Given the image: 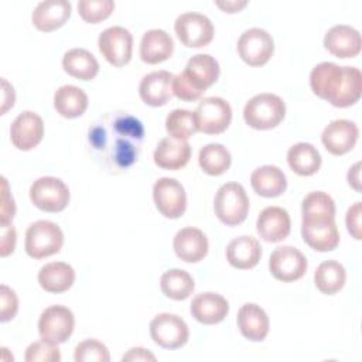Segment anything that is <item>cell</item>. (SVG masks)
I'll use <instances>...</instances> for the list:
<instances>
[{
    "instance_id": "1",
    "label": "cell",
    "mask_w": 362,
    "mask_h": 362,
    "mask_svg": "<svg viewBox=\"0 0 362 362\" xmlns=\"http://www.w3.org/2000/svg\"><path fill=\"white\" fill-rule=\"evenodd\" d=\"M310 86L314 95L335 107L355 105L362 92V74L355 66H339L334 62H321L310 74Z\"/></svg>"
},
{
    "instance_id": "2",
    "label": "cell",
    "mask_w": 362,
    "mask_h": 362,
    "mask_svg": "<svg viewBox=\"0 0 362 362\" xmlns=\"http://www.w3.org/2000/svg\"><path fill=\"white\" fill-rule=\"evenodd\" d=\"M286 116V103L274 93H259L250 98L243 109L245 122L257 130H269L280 124Z\"/></svg>"
},
{
    "instance_id": "3",
    "label": "cell",
    "mask_w": 362,
    "mask_h": 362,
    "mask_svg": "<svg viewBox=\"0 0 362 362\" xmlns=\"http://www.w3.org/2000/svg\"><path fill=\"white\" fill-rule=\"evenodd\" d=\"M214 209L218 219L228 225L235 226L242 223L249 211V198L247 194L239 182H226L223 184L215 195Z\"/></svg>"
},
{
    "instance_id": "4",
    "label": "cell",
    "mask_w": 362,
    "mask_h": 362,
    "mask_svg": "<svg viewBox=\"0 0 362 362\" xmlns=\"http://www.w3.org/2000/svg\"><path fill=\"white\" fill-rule=\"evenodd\" d=\"M64 233L61 228L51 221L33 222L25 232V252L30 257L44 259L61 250Z\"/></svg>"
},
{
    "instance_id": "5",
    "label": "cell",
    "mask_w": 362,
    "mask_h": 362,
    "mask_svg": "<svg viewBox=\"0 0 362 362\" xmlns=\"http://www.w3.org/2000/svg\"><path fill=\"white\" fill-rule=\"evenodd\" d=\"M301 236L317 252L334 250L339 243V232L334 215H303Z\"/></svg>"
},
{
    "instance_id": "6",
    "label": "cell",
    "mask_w": 362,
    "mask_h": 362,
    "mask_svg": "<svg viewBox=\"0 0 362 362\" xmlns=\"http://www.w3.org/2000/svg\"><path fill=\"white\" fill-rule=\"evenodd\" d=\"M194 116L198 132L205 134H219L230 124L232 107L225 99L209 96L198 103Z\"/></svg>"
},
{
    "instance_id": "7",
    "label": "cell",
    "mask_w": 362,
    "mask_h": 362,
    "mask_svg": "<svg viewBox=\"0 0 362 362\" xmlns=\"http://www.w3.org/2000/svg\"><path fill=\"white\" fill-rule=\"evenodd\" d=\"M68 185L57 177H41L30 187V199L41 211L61 212L69 202Z\"/></svg>"
},
{
    "instance_id": "8",
    "label": "cell",
    "mask_w": 362,
    "mask_h": 362,
    "mask_svg": "<svg viewBox=\"0 0 362 362\" xmlns=\"http://www.w3.org/2000/svg\"><path fill=\"white\" fill-rule=\"evenodd\" d=\"M75 318L72 311L64 305L47 307L38 320V332L42 341L58 345L64 344L72 334Z\"/></svg>"
},
{
    "instance_id": "9",
    "label": "cell",
    "mask_w": 362,
    "mask_h": 362,
    "mask_svg": "<svg viewBox=\"0 0 362 362\" xmlns=\"http://www.w3.org/2000/svg\"><path fill=\"white\" fill-rule=\"evenodd\" d=\"M151 339L165 349H177L187 344L189 331L187 322L170 313L157 314L150 322Z\"/></svg>"
},
{
    "instance_id": "10",
    "label": "cell",
    "mask_w": 362,
    "mask_h": 362,
    "mask_svg": "<svg viewBox=\"0 0 362 362\" xmlns=\"http://www.w3.org/2000/svg\"><path fill=\"white\" fill-rule=\"evenodd\" d=\"M178 40L188 48H199L208 45L214 38L212 21L199 13H182L174 24Z\"/></svg>"
},
{
    "instance_id": "11",
    "label": "cell",
    "mask_w": 362,
    "mask_h": 362,
    "mask_svg": "<svg viewBox=\"0 0 362 362\" xmlns=\"http://www.w3.org/2000/svg\"><path fill=\"white\" fill-rule=\"evenodd\" d=\"M274 41L263 28H249L238 40V54L250 66H262L272 58Z\"/></svg>"
},
{
    "instance_id": "12",
    "label": "cell",
    "mask_w": 362,
    "mask_h": 362,
    "mask_svg": "<svg viewBox=\"0 0 362 362\" xmlns=\"http://www.w3.org/2000/svg\"><path fill=\"white\" fill-rule=\"evenodd\" d=\"M156 208L170 219L180 218L187 208V194L180 181L170 177L158 178L153 185Z\"/></svg>"
},
{
    "instance_id": "13",
    "label": "cell",
    "mask_w": 362,
    "mask_h": 362,
    "mask_svg": "<svg viewBox=\"0 0 362 362\" xmlns=\"http://www.w3.org/2000/svg\"><path fill=\"white\" fill-rule=\"evenodd\" d=\"M98 47L109 64L123 66L132 59L133 35L127 28L113 25L99 34Z\"/></svg>"
},
{
    "instance_id": "14",
    "label": "cell",
    "mask_w": 362,
    "mask_h": 362,
    "mask_svg": "<svg viewBox=\"0 0 362 362\" xmlns=\"http://www.w3.org/2000/svg\"><path fill=\"white\" fill-rule=\"evenodd\" d=\"M305 256L294 246H280L273 250L269 259L272 276L283 283H291L301 279L307 272Z\"/></svg>"
},
{
    "instance_id": "15",
    "label": "cell",
    "mask_w": 362,
    "mask_h": 362,
    "mask_svg": "<svg viewBox=\"0 0 362 362\" xmlns=\"http://www.w3.org/2000/svg\"><path fill=\"white\" fill-rule=\"evenodd\" d=\"M44 136L42 119L31 112L25 110L20 113L11 123L10 139L16 148L27 151L40 144Z\"/></svg>"
},
{
    "instance_id": "16",
    "label": "cell",
    "mask_w": 362,
    "mask_h": 362,
    "mask_svg": "<svg viewBox=\"0 0 362 362\" xmlns=\"http://www.w3.org/2000/svg\"><path fill=\"white\" fill-rule=\"evenodd\" d=\"M358 126L348 119H335L329 122L321 134L324 147L334 156H342L351 151L358 140Z\"/></svg>"
},
{
    "instance_id": "17",
    "label": "cell",
    "mask_w": 362,
    "mask_h": 362,
    "mask_svg": "<svg viewBox=\"0 0 362 362\" xmlns=\"http://www.w3.org/2000/svg\"><path fill=\"white\" fill-rule=\"evenodd\" d=\"M181 75L199 92H205L206 88L212 86L219 76V64L209 54H197L191 57Z\"/></svg>"
},
{
    "instance_id": "18",
    "label": "cell",
    "mask_w": 362,
    "mask_h": 362,
    "mask_svg": "<svg viewBox=\"0 0 362 362\" xmlns=\"http://www.w3.org/2000/svg\"><path fill=\"white\" fill-rule=\"evenodd\" d=\"M361 34L351 25L338 24L331 27L324 37V47L338 58H354L361 52Z\"/></svg>"
},
{
    "instance_id": "19",
    "label": "cell",
    "mask_w": 362,
    "mask_h": 362,
    "mask_svg": "<svg viewBox=\"0 0 362 362\" xmlns=\"http://www.w3.org/2000/svg\"><path fill=\"white\" fill-rule=\"evenodd\" d=\"M290 215L280 206H266L260 211L256 221V229L260 238L272 243L286 239L290 233Z\"/></svg>"
},
{
    "instance_id": "20",
    "label": "cell",
    "mask_w": 362,
    "mask_h": 362,
    "mask_svg": "<svg viewBox=\"0 0 362 362\" xmlns=\"http://www.w3.org/2000/svg\"><path fill=\"white\" fill-rule=\"evenodd\" d=\"M174 75L168 71H154L143 76L139 85L141 100L148 106H163L173 96Z\"/></svg>"
},
{
    "instance_id": "21",
    "label": "cell",
    "mask_w": 362,
    "mask_h": 362,
    "mask_svg": "<svg viewBox=\"0 0 362 362\" xmlns=\"http://www.w3.org/2000/svg\"><path fill=\"white\" fill-rule=\"evenodd\" d=\"M173 246L175 255L187 263H197L208 253V239L205 233L192 226L180 229L174 236Z\"/></svg>"
},
{
    "instance_id": "22",
    "label": "cell",
    "mask_w": 362,
    "mask_h": 362,
    "mask_svg": "<svg viewBox=\"0 0 362 362\" xmlns=\"http://www.w3.org/2000/svg\"><path fill=\"white\" fill-rule=\"evenodd\" d=\"M71 3L66 0H45L37 4L31 20L37 30L49 33L62 27L71 16Z\"/></svg>"
},
{
    "instance_id": "23",
    "label": "cell",
    "mask_w": 362,
    "mask_h": 362,
    "mask_svg": "<svg viewBox=\"0 0 362 362\" xmlns=\"http://www.w3.org/2000/svg\"><path fill=\"white\" fill-rule=\"evenodd\" d=\"M189 310L197 321L211 325L225 320L229 313V303L221 294L199 293L192 298Z\"/></svg>"
},
{
    "instance_id": "24",
    "label": "cell",
    "mask_w": 362,
    "mask_h": 362,
    "mask_svg": "<svg viewBox=\"0 0 362 362\" xmlns=\"http://www.w3.org/2000/svg\"><path fill=\"white\" fill-rule=\"evenodd\" d=\"M154 163L164 170H180L191 157V146L187 140L164 137L158 141L154 150Z\"/></svg>"
},
{
    "instance_id": "25",
    "label": "cell",
    "mask_w": 362,
    "mask_h": 362,
    "mask_svg": "<svg viewBox=\"0 0 362 362\" xmlns=\"http://www.w3.org/2000/svg\"><path fill=\"white\" fill-rule=\"evenodd\" d=\"M269 317L260 305L246 303L239 308L238 327L246 339L253 342L263 341L269 334Z\"/></svg>"
},
{
    "instance_id": "26",
    "label": "cell",
    "mask_w": 362,
    "mask_h": 362,
    "mask_svg": "<svg viewBox=\"0 0 362 362\" xmlns=\"http://www.w3.org/2000/svg\"><path fill=\"white\" fill-rule=\"evenodd\" d=\"M262 257V247L253 236H239L232 239L226 246V260L239 270L255 267Z\"/></svg>"
},
{
    "instance_id": "27",
    "label": "cell",
    "mask_w": 362,
    "mask_h": 362,
    "mask_svg": "<svg viewBox=\"0 0 362 362\" xmlns=\"http://www.w3.org/2000/svg\"><path fill=\"white\" fill-rule=\"evenodd\" d=\"M173 38L161 28L146 31L140 41V58L147 64L163 62L173 55Z\"/></svg>"
},
{
    "instance_id": "28",
    "label": "cell",
    "mask_w": 362,
    "mask_h": 362,
    "mask_svg": "<svg viewBox=\"0 0 362 362\" xmlns=\"http://www.w3.org/2000/svg\"><path fill=\"white\" fill-rule=\"evenodd\" d=\"M250 184L256 194L266 198L279 197L287 188L286 175L276 165L257 167L250 175Z\"/></svg>"
},
{
    "instance_id": "29",
    "label": "cell",
    "mask_w": 362,
    "mask_h": 362,
    "mask_svg": "<svg viewBox=\"0 0 362 362\" xmlns=\"http://www.w3.org/2000/svg\"><path fill=\"white\" fill-rule=\"evenodd\" d=\"M75 281V270L65 262H51L38 272V283L48 293H64Z\"/></svg>"
},
{
    "instance_id": "30",
    "label": "cell",
    "mask_w": 362,
    "mask_h": 362,
    "mask_svg": "<svg viewBox=\"0 0 362 362\" xmlns=\"http://www.w3.org/2000/svg\"><path fill=\"white\" fill-rule=\"evenodd\" d=\"M54 107L62 117H78L88 109V95L75 85H64L54 95Z\"/></svg>"
},
{
    "instance_id": "31",
    "label": "cell",
    "mask_w": 362,
    "mask_h": 362,
    "mask_svg": "<svg viewBox=\"0 0 362 362\" xmlns=\"http://www.w3.org/2000/svg\"><path fill=\"white\" fill-rule=\"evenodd\" d=\"M62 66L66 74L81 81H90L99 72L96 58L83 48H72L64 54Z\"/></svg>"
},
{
    "instance_id": "32",
    "label": "cell",
    "mask_w": 362,
    "mask_h": 362,
    "mask_svg": "<svg viewBox=\"0 0 362 362\" xmlns=\"http://www.w3.org/2000/svg\"><path fill=\"white\" fill-rule=\"evenodd\" d=\"M287 163L290 168L303 177L315 174L321 167V154L310 143L300 141L287 151Z\"/></svg>"
},
{
    "instance_id": "33",
    "label": "cell",
    "mask_w": 362,
    "mask_h": 362,
    "mask_svg": "<svg viewBox=\"0 0 362 362\" xmlns=\"http://www.w3.org/2000/svg\"><path fill=\"white\" fill-rule=\"evenodd\" d=\"M345 279H346L345 267L337 260H325L320 263V266L314 273L315 287L321 293L328 296L338 293L344 287Z\"/></svg>"
},
{
    "instance_id": "34",
    "label": "cell",
    "mask_w": 362,
    "mask_h": 362,
    "mask_svg": "<svg viewBox=\"0 0 362 362\" xmlns=\"http://www.w3.org/2000/svg\"><path fill=\"white\" fill-rule=\"evenodd\" d=\"M198 163L208 175H221L230 167L232 156L225 146L219 143H209L199 150Z\"/></svg>"
},
{
    "instance_id": "35",
    "label": "cell",
    "mask_w": 362,
    "mask_h": 362,
    "mask_svg": "<svg viewBox=\"0 0 362 362\" xmlns=\"http://www.w3.org/2000/svg\"><path fill=\"white\" fill-rule=\"evenodd\" d=\"M160 287L164 296L173 300H185L194 291L195 283L192 276L182 269H171L163 273Z\"/></svg>"
},
{
    "instance_id": "36",
    "label": "cell",
    "mask_w": 362,
    "mask_h": 362,
    "mask_svg": "<svg viewBox=\"0 0 362 362\" xmlns=\"http://www.w3.org/2000/svg\"><path fill=\"white\" fill-rule=\"evenodd\" d=\"M165 130L174 139L187 140L197 132L194 112L187 109H174L165 119Z\"/></svg>"
},
{
    "instance_id": "37",
    "label": "cell",
    "mask_w": 362,
    "mask_h": 362,
    "mask_svg": "<svg viewBox=\"0 0 362 362\" xmlns=\"http://www.w3.org/2000/svg\"><path fill=\"white\" fill-rule=\"evenodd\" d=\"M115 8V1L112 0H81L78 3L79 16L90 24H96L107 18Z\"/></svg>"
},
{
    "instance_id": "38",
    "label": "cell",
    "mask_w": 362,
    "mask_h": 362,
    "mask_svg": "<svg viewBox=\"0 0 362 362\" xmlns=\"http://www.w3.org/2000/svg\"><path fill=\"white\" fill-rule=\"evenodd\" d=\"M301 211L303 215H335V202L328 194L313 191L304 197Z\"/></svg>"
},
{
    "instance_id": "39",
    "label": "cell",
    "mask_w": 362,
    "mask_h": 362,
    "mask_svg": "<svg viewBox=\"0 0 362 362\" xmlns=\"http://www.w3.org/2000/svg\"><path fill=\"white\" fill-rule=\"evenodd\" d=\"M74 359L76 362H109L110 356L105 344L90 338L76 345Z\"/></svg>"
},
{
    "instance_id": "40",
    "label": "cell",
    "mask_w": 362,
    "mask_h": 362,
    "mask_svg": "<svg viewBox=\"0 0 362 362\" xmlns=\"http://www.w3.org/2000/svg\"><path fill=\"white\" fill-rule=\"evenodd\" d=\"M27 362H59L61 354L57 345L47 341H37L28 345L25 351Z\"/></svg>"
},
{
    "instance_id": "41",
    "label": "cell",
    "mask_w": 362,
    "mask_h": 362,
    "mask_svg": "<svg viewBox=\"0 0 362 362\" xmlns=\"http://www.w3.org/2000/svg\"><path fill=\"white\" fill-rule=\"evenodd\" d=\"M0 298H1V305H0L1 322L13 320L18 310V300H17L14 290L7 287L6 284H1L0 286Z\"/></svg>"
},
{
    "instance_id": "42",
    "label": "cell",
    "mask_w": 362,
    "mask_h": 362,
    "mask_svg": "<svg viewBox=\"0 0 362 362\" xmlns=\"http://www.w3.org/2000/svg\"><path fill=\"white\" fill-rule=\"evenodd\" d=\"M3 184V192H1V228L7 226L8 222L14 218L16 214V205L14 199L8 192V184L4 177H1Z\"/></svg>"
},
{
    "instance_id": "43",
    "label": "cell",
    "mask_w": 362,
    "mask_h": 362,
    "mask_svg": "<svg viewBox=\"0 0 362 362\" xmlns=\"http://www.w3.org/2000/svg\"><path fill=\"white\" fill-rule=\"evenodd\" d=\"M361 214H362V205L361 202H355L346 211V218H345L348 232L358 240L361 239Z\"/></svg>"
},
{
    "instance_id": "44",
    "label": "cell",
    "mask_w": 362,
    "mask_h": 362,
    "mask_svg": "<svg viewBox=\"0 0 362 362\" xmlns=\"http://www.w3.org/2000/svg\"><path fill=\"white\" fill-rule=\"evenodd\" d=\"M3 230V235H1V247H0V255L1 257H6L8 256L10 253H13L14 247H16V229L14 226L11 225H7V226H3L1 228Z\"/></svg>"
},
{
    "instance_id": "45",
    "label": "cell",
    "mask_w": 362,
    "mask_h": 362,
    "mask_svg": "<svg viewBox=\"0 0 362 362\" xmlns=\"http://www.w3.org/2000/svg\"><path fill=\"white\" fill-rule=\"evenodd\" d=\"M122 361H156V356L148 349L136 346L129 349V352L122 356Z\"/></svg>"
},
{
    "instance_id": "46",
    "label": "cell",
    "mask_w": 362,
    "mask_h": 362,
    "mask_svg": "<svg viewBox=\"0 0 362 362\" xmlns=\"http://www.w3.org/2000/svg\"><path fill=\"white\" fill-rule=\"evenodd\" d=\"M1 85H3V106H1V115H4V113L7 112V109L14 105L16 95H14L13 86H11L6 79L1 81Z\"/></svg>"
},
{
    "instance_id": "47",
    "label": "cell",
    "mask_w": 362,
    "mask_h": 362,
    "mask_svg": "<svg viewBox=\"0 0 362 362\" xmlns=\"http://www.w3.org/2000/svg\"><path fill=\"white\" fill-rule=\"evenodd\" d=\"M247 4L246 0H226V1H216V6L226 13H236L240 11Z\"/></svg>"
},
{
    "instance_id": "48",
    "label": "cell",
    "mask_w": 362,
    "mask_h": 362,
    "mask_svg": "<svg viewBox=\"0 0 362 362\" xmlns=\"http://www.w3.org/2000/svg\"><path fill=\"white\" fill-rule=\"evenodd\" d=\"M359 168H361V163H355L349 171H348V182L349 185L355 189V191H361V178H359Z\"/></svg>"
}]
</instances>
